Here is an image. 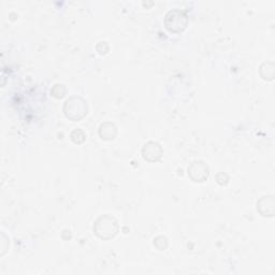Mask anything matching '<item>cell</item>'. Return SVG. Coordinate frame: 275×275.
<instances>
[{
	"instance_id": "cell-1",
	"label": "cell",
	"mask_w": 275,
	"mask_h": 275,
	"mask_svg": "<svg viewBox=\"0 0 275 275\" xmlns=\"http://www.w3.org/2000/svg\"><path fill=\"white\" fill-rule=\"evenodd\" d=\"M118 231V224L114 217L103 215L97 218L94 224V233L102 240H110L114 238Z\"/></svg>"
},
{
	"instance_id": "cell-2",
	"label": "cell",
	"mask_w": 275,
	"mask_h": 275,
	"mask_svg": "<svg viewBox=\"0 0 275 275\" xmlns=\"http://www.w3.org/2000/svg\"><path fill=\"white\" fill-rule=\"evenodd\" d=\"M64 113L69 119L78 121L87 114V104L81 97H71L65 102Z\"/></svg>"
},
{
	"instance_id": "cell-3",
	"label": "cell",
	"mask_w": 275,
	"mask_h": 275,
	"mask_svg": "<svg viewBox=\"0 0 275 275\" xmlns=\"http://www.w3.org/2000/svg\"><path fill=\"white\" fill-rule=\"evenodd\" d=\"M188 24L186 13L179 9L170 10L165 16V26L170 33H182Z\"/></svg>"
},
{
	"instance_id": "cell-4",
	"label": "cell",
	"mask_w": 275,
	"mask_h": 275,
	"mask_svg": "<svg viewBox=\"0 0 275 275\" xmlns=\"http://www.w3.org/2000/svg\"><path fill=\"white\" fill-rule=\"evenodd\" d=\"M188 175L194 182H204L208 176V167L203 161H194L188 167Z\"/></svg>"
},
{
	"instance_id": "cell-5",
	"label": "cell",
	"mask_w": 275,
	"mask_h": 275,
	"mask_svg": "<svg viewBox=\"0 0 275 275\" xmlns=\"http://www.w3.org/2000/svg\"><path fill=\"white\" fill-rule=\"evenodd\" d=\"M164 154L163 147L160 146L159 143L154 141H149L142 148V155H143V158L149 163H155V161H158L161 159Z\"/></svg>"
},
{
	"instance_id": "cell-6",
	"label": "cell",
	"mask_w": 275,
	"mask_h": 275,
	"mask_svg": "<svg viewBox=\"0 0 275 275\" xmlns=\"http://www.w3.org/2000/svg\"><path fill=\"white\" fill-rule=\"evenodd\" d=\"M257 211L262 216H273L274 214V199L272 196L262 197L257 202Z\"/></svg>"
},
{
	"instance_id": "cell-7",
	"label": "cell",
	"mask_w": 275,
	"mask_h": 275,
	"mask_svg": "<svg viewBox=\"0 0 275 275\" xmlns=\"http://www.w3.org/2000/svg\"><path fill=\"white\" fill-rule=\"evenodd\" d=\"M117 135V129L112 123H103L99 127V136L102 140L111 141Z\"/></svg>"
},
{
	"instance_id": "cell-8",
	"label": "cell",
	"mask_w": 275,
	"mask_h": 275,
	"mask_svg": "<svg viewBox=\"0 0 275 275\" xmlns=\"http://www.w3.org/2000/svg\"><path fill=\"white\" fill-rule=\"evenodd\" d=\"M71 140L75 144H82L85 140V135L81 129H75L71 134Z\"/></svg>"
},
{
	"instance_id": "cell-9",
	"label": "cell",
	"mask_w": 275,
	"mask_h": 275,
	"mask_svg": "<svg viewBox=\"0 0 275 275\" xmlns=\"http://www.w3.org/2000/svg\"><path fill=\"white\" fill-rule=\"evenodd\" d=\"M51 93L52 96H54L55 98H63L66 94V87L62 84H56L51 90Z\"/></svg>"
},
{
	"instance_id": "cell-10",
	"label": "cell",
	"mask_w": 275,
	"mask_h": 275,
	"mask_svg": "<svg viewBox=\"0 0 275 275\" xmlns=\"http://www.w3.org/2000/svg\"><path fill=\"white\" fill-rule=\"evenodd\" d=\"M216 176H218V177H216L217 183H218V184H221V185H226L227 183H228V181H229L228 175H227V174L224 173V172L218 173Z\"/></svg>"
}]
</instances>
